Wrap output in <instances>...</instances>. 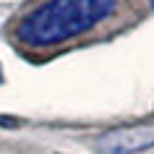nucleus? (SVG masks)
I'll list each match as a JSON object with an SVG mask.
<instances>
[{
    "mask_svg": "<svg viewBox=\"0 0 154 154\" xmlns=\"http://www.w3.org/2000/svg\"><path fill=\"white\" fill-rule=\"evenodd\" d=\"M0 125H3V128H16L18 120H16V118H5V115H0Z\"/></svg>",
    "mask_w": 154,
    "mask_h": 154,
    "instance_id": "obj_3",
    "label": "nucleus"
},
{
    "mask_svg": "<svg viewBox=\"0 0 154 154\" xmlns=\"http://www.w3.org/2000/svg\"><path fill=\"white\" fill-rule=\"evenodd\" d=\"M118 0H47L21 18L16 37L32 47L73 39L112 16Z\"/></svg>",
    "mask_w": 154,
    "mask_h": 154,
    "instance_id": "obj_1",
    "label": "nucleus"
},
{
    "mask_svg": "<svg viewBox=\"0 0 154 154\" xmlns=\"http://www.w3.org/2000/svg\"><path fill=\"white\" fill-rule=\"evenodd\" d=\"M149 3H152V11H154V0H149Z\"/></svg>",
    "mask_w": 154,
    "mask_h": 154,
    "instance_id": "obj_4",
    "label": "nucleus"
},
{
    "mask_svg": "<svg viewBox=\"0 0 154 154\" xmlns=\"http://www.w3.org/2000/svg\"><path fill=\"white\" fill-rule=\"evenodd\" d=\"M102 154H136L154 146V125H131V128H112L94 141Z\"/></svg>",
    "mask_w": 154,
    "mask_h": 154,
    "instance_id": "obj_2",
    "label": "nucleus"
}]
</instances>
